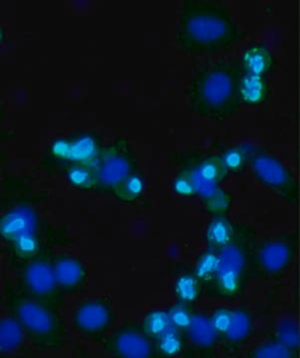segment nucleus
<instances>
[{
  "instance_id": "2eb2a0df",
  "label": "nucleus",
  "mask_w": 300,
  "mask_h": 358,
  "mask_svg": "<svg viewBox=\"0 0 300 358\" xmlns=\"http://www.w3.org/2000/svg\"><path fill=\"white\" fill-rule=\"evenodd\" d=\"M242 59L243 70L257 76L266 78L275 69V56L264 44L250 46L243 51Z\"/></svg>"
},
{
  "instance_id": "393cba45",
  "label": "nucleus",
  "mask_w": 300,
  "mask_h": 358,
  "mask_svg": "<svg viewBox=\"0 0 300 358\" xmlns=\"http://www.w3.org/2000/svg\"><path fill=\"white\" fill-rule=\"evenodd\" d=\"M156 348L165 357H176L184 352V341L179 329H171L156 339Z\"/></svg>"
},
{
  "instance_id": "4be33fe9",
  "label": "nucleus",
  "mask_w": 300,
  "mask_h": 358,
  "mask_svg": "<svg viewBox=\"0 0 300 358\" xmlns=\"http://www.w3.org/2000/svg\"><path fill=\"white\" fill-rule=\"evenodd\" d=\"M172 327L169 313L164 310H153L147 313L142 329L151 339H157Z\"/></svg>"
},
{
  "instance_id": "9b49d317",
  "label": "nucleus",
  "mask_w": 300,
  "mask_h": 358,
  "mask_svg": "<svg viewBox=\"0 0 300 358\" xmlns=\"http://www.w3.org/2000/svg\"><path fill=\"white\" fill-rule=\"evenodd\" d=\"M294 255V242L287 239L271 240L257 252V264L266 274H278L288 267Z\"/></svg>"
},
{
  "instance_id": "423d86ee",
  "label": "nucleus",
  "mask_w": 300,
  "mask_h": 358,
  "mask_svg": "<svg viewBox=\"0 0 300 358\" xmlns=\"http://www.w3.org/2000/svg\"><path fill=\"white\" fill-rule=\"evenodd\" d=\"M250 169L254 178L269 189L287 201L296 202L299 186L294 174L281 160L261 148L250 147L249 159Z\"/></svg>"
},
{
  "instance_id": "39448f33",
  "label": "nucleus",
  "mask_w": 300,
  "mask_h": 358,
  "mask_svg": "<svg viewBox=\"0 0 300 358\" xmlns=\"http://www.w3.org/2000/svg\"><path fill=\"white\" fill-rule=\"evenodd\" d=\"M139 162L126 138H116L104 147L93 167L96 190L112 192L122 181L137 173Z\"/></svg>"
},
{
  "instance_id": "2f4dec72",
  "label": "nucleus",
  "mask_w": 300,
  "mask_h": 358,
  "mask_svg": "<svg viewBox=\"0 0 300 358\" xmlns=\"http://www.w3.org/2000/svg\"><path fill=\"white\" fill-rule=\"evenodd\" d=\"M168 313H169L172 327L179 329V331H186V329L190 327L193 313L189 308L188 303H182L179 301L178 303H174L170 308Z\"/></svg>"
},
{
  "instance_id": "a878e982",
  "label": "nucleus",
  "mask_w": 300,
  "mask_h": 358,
  "mask_svg": "<svg viewBox=\"0 0 300 358\" xmlns=\"http://www.w3.org/2000/svg\"><path fill=\"white\" fill-rule=\"evenodd\" d=\"M66 176L73 187L82 190L96 189L95 174L92 167L71 166L66 169Z\"/></svg>"
},
{
  "instance_id": "6ab92c4d",
  "label": "nucleus",
  "mask_w": 300,
  "mask_h": 358,
  "mask_svg": "<svg viewBox=\"0 0 300 358\" xmlns=\"http://www.w3.org/2000/svg\"><path fill=\"white\" fill-rule=\"evenodd\" d=\"M235 225L226 216H214L205 230L207 249L219 252L231 243L235 236Z\"/></svg>"
},
{
  "instance_id": "aec40b11",
  "label": "nucleus",
  "mask_w": 300,
  "mask_h": 358,
  "mask_svg": "<svg viewBox=\"0 0 300 358\" xmlns=\"http://www.w3.org/2000/svg\"><path fill=\"white\" fill-rule=\"evenodd\" d=\"M25 331L16 317H4L0 322V352H11L20 348Z\"/></svg>"
},
{
  "instance_id": "f3484780",
  "label": "nucleus",
  "mask_w": 300,
  "mask_h": 358,
  "mask_svg": "<svg viewBox=\"0 0 300 358\" xmlns=\"http://www.w3.org/2000/svg\"><path fill=\"white\" fill-rule=\"evenodd\" d=\"M271 94V90L269 88L266 78L257 76L243 70L240 79L242 103L249 106L262 105L268 102Z\"/></svg>"
},
{
  "instance_id": "473e14b6",
  "label": "nucleus",
  "mask_w": 300,
  "mask_h": 358,
  "mask_svg": "<svg viewBox=\"0 0 300 358\" xmlns=\"http://www.w3.org/2000/svg\"><path fill=\"white\" fill-rule=\"evenodd\" d=\"M172 192L179 196L193 197L198 195L197 187L192 173L188 169H184L174 178L172 183Z\"/></svg>"
},
{
  "instance_id": "7c9ffc66",
  "label": "nucleus",
  "mask_w": 300,
  "mask_h": 358,
  "mask_svg": "<svg viewBox=\"0 0 300 358\" xmlns=\"http://www.w3.org/2000/svg\"><path fill=\"white\" fill-rule=\"evenodd\" d=\"M233 197L230 193L219 187L212 196L205 200V208L214 216H224L230 210Z\"/></svg>"
},
{
  "instance_id": "a211bd4d",
  "label": "nucleus",
  "mask_w": 300,
  "mask_h": 358,
  "mask_svg": "<svg viewBox=\"0 0 300 358\" xmlns=\"http://www.w3.org/2000/svg\"><path fill=\"white\" fill-rule=\"evenodd\" d=\"M252 331V315L243 308H236L233 310L230 327L223 336L229 348H236L247 343Z\"/></svg>"
},
{
  "instance_id": "4468645a",
  "label": "nucleus",
  "mask_w": 300,
  "mask_h": 358,
  "mask_svg": "<svg viewBox=\"0 0 300 358\" xmlns=\"http://www.w3.org/2000/svg\"><path fill=\"white\" fill-rule=\"evenodd\" d=\"M54 272L60 289L66 293H76L86 282L88 272L84 264L69 255H59L53 261Z\"/></svg>"
},
{
  "instance_id": "9d476101",
  "label": "nucleus",
  "mask_w": 300,
  "mask_h": 358,
  "mask_svg": "<svg viewBox=\"0 0 300 358\" xmlns=\"http://www.w3.org/2000/svg\"><path fill=\"white\" fill-rule=\"evenodd\" d=\"M188 169L192 173L198 195L204 201L221 187L219 185L230 173L224 166L221 155H209L200 160L197 166Z\"/></svg>"
},
{
  "instance_id": "f8f14e48",
  "label": "nucleus",
  "mask_w": 300,
  "mask_h": 358,
  "mask_svg": "<svg viewBox=\"0 0 300 358\" xmlns=\"http://www.w3.org/2000/svg\"><path fill=\"white\" fill-rule=\"evenodd\" d=\"M104 147L100 136L91 131L73 134L69 136L67 169L71 166H96Z\"/></svg>"
},
{
  "instance_id": "c756f323",
  "label": "nucleus",
  "mask_w": 300,
  "mask_h": 358,
  "mask_svg": "<svg viewBox=\"0 0 300 358\" xmlns=\"http://www.w3.org/2000/svg\"><path fill=\"white\" fill-rule=\"evenodd\" d=\"M296 352L288 350L278 341L266 343L250 350L249 357L252 358H294Z\"/></svg>"
},
{
  "instance_id": "ddd939ff",
  "label": "nucleus",
  "mask_w": 300,
  "mask_h": 358,
  "mask_svg": "<svg viewBox=\"0 0 300 358\" xmlns=\"http://www.w3.org/2000/svg\"><path fill=\"white\" fill-rule=\"evenodd\" d=\"M39 216L29 206H18L4 214L0 220V234L6 242H13L22 235L36 232Z\"/></svg>"
},
{
  "instance_id": "20e7f679",
  "label": "nucleus",
  "mask_w": 300,
  "mask_h": 358,
  "mask_svg": "<svg viewBox=\"0 0 300 358\" xmlns=\"http://www.w3.org/2000/svg\"><path fill=\"white\" fill-rule=\"evenodd\" d=\"M11 308L35 345L53 350L64 345V324L53 307L33 298L14 296Z\"/></svg>"
},
{
  "instance_id": "412c9836",
  "label": "nucleus",
  "mask_w": 300,
  "mask_h": 358,
  "mask_svg": "<svg viewBox=\"0 0 300 358\" xmlns=\"http://www.w3.org/2000/svg\"><path fill=\"white\" fill-rule=\"evenodd\" d=\"M174 293L179 301L190 305L200 298L202 284L193 273H184L174 282Z\"/></svg>"
},
{
  "instance_id": "f03ea898",
  "label": "nucleus",
  "mask_w": 300,
  "mask_h": 358,
  "mask_svg": "<svg viewBox=\"0 0 300 358\" xmlns=\"http://www.w3.org/2000/svg\"><path fill=\"white\" fill-rule=\"evenodd\" d=\"M243 66L236 62H216L205 66L191 83V109L214 120L231 117L242 106L240 79Z\"/></svg>"
},
{
  "instance_id": "cd10ccee",
  "label": "nucleus",
  "mask_w": 300,
  "mask_h": 358,
  "mask_svg": "<svg viewBox=\"0 0 300 358\" xmlns=\"http://www.w3.org/2000/svg\"><path fill=\"white\" fill-rule=\"evenodd\" d=\"M250 148V145H238L224 150L221 157L229 173H242L249 159Z\"/></svg>"
},
{
  "instance_id": "b1692460",
  "label": "nucleus",
  "mask_w": 300,
  "mask_h": 358,
  "mask_svg": "<svg viewBox=\"0 0 300 358\" xmlns=\"http://www.w3.org/2000/svg\"><path fill=\"white\" fill-rule=\"evenodd\" d=\"M219 267V254L214 250H205L198 259L193 275L198 278L200 284H211Z\"/></svg>"
},
{
  "instance_id": "5701e85b",
  "label": "nucleus",
  "mask_w": 300,
  "mask_h": 358,
  "mask_svg": "<svg viewBox=\"0 0 300 358\" xmlns=\"http://www.w3.org/2000/svg\"><path fill=\"white\" fill-rule=\"evenodd\" d=\"M145 190V181L139 174L135 173L128 178L122 181L117 187L113 190L116 199L121 200L126 203H135L141 199Z\"/></svg>"
},
{
  "instance_id": "0eeeda50",
  "label": "nucleus",
  "mask_w": 300,
  "mask_h": 358,
  "mask_svg": "<svg viewBox=\"0 0 300 358\" xmlns=\"http://www.w3.org/2000/svg\"><path fill=\"white\" fill-rule=\"evenodd\" d=\"M22 284L35 300L55 307L60 301V292L54 272L53 262L46 258L33 259L23 270Z\"/></svg>"
},
{
  "instance_id": "1a4fd4ad",
  "label": "nucleus",
  "mask_w": 300,
  "mask_h": 358,
  "mask_svg": "<svg viewBox=\"0 0 300 358\" xmlns=\"http://www.w3.org/2000/svg\"><path fill=\"white\" fill-rule=\"evenodd\" d=\"M105 350L114 357L149 358L153 357L154 346L143 329L127 326L117 329L106 341Z\"/></svg>"
},
{
  "instance_id": "f257e3e1",
  "label": "nucleus",
  "mask_w": 300,
  "mask_h": 358,
  "mask_svg": "<svg viewBox=\"0 0 300 358\" xmlns=\"http://www.w3.org/2000/svg\"><path fill=\"white\" fill-rule=\"evenodd\" d=\"M245 33L224 4L186 0L179 13L176 41L185 53L205 55L228 50Z\"/></svg>"
},
{
  "instance_id": "bb28decb",
  "label": "nucleus",
  "mask_w": 300,
  "mask_h": 358,
  "mask_svg": "<svg viewBox=\"0 0 300 358\" xmlns=\"http://www.w3.org/2000/svg\"><path fill=\"white\" fill-rule=\"evenodd\" d=\"M14 255L21 260H33L39 253L40 242L35 233L22 235L11 242Z\"/></svg>"
},
{
  "instance_id": "6e6552de",
  "label": "nucleus",
  "mask_w": 300,
  "mask_h": 358,
  "mask_svg": "<svg viewBox=\"0 0 300 358\" xmlns=\"http://www.w3.org/2000/svg\"><path fill=\"white\" fill-rule=\"evenodd\" d=\"M115 320V313L107 301L93 299L78 306L73 317L75 329L93 339H100L108 333Z\"/></svg>"
},
{
  "instance_id": "dca6fc26",
  "label": "nucleus",
  "mask_w": 300,
  "mask_h": 358,
  "mask_svg": "<svg viewBox=\"0 0 300 358\" xmlns=\"http://www.w3.org/2000/svg\"><path fill=\"white\" fill-rule=\"evenodd\" d=\"M186 334L192 345L198 350H210L214 348L219 336L212 327L210 317L200 313H193Z\"/></svg>"
},
{
  "instance_id": "7ed1b4c3",
  "label": "nucleus",
  "mask_w": 300,
  "mask_h": 358,
  "mask_svg": "<svg viewBox=\"0 0 300 358\" xmlns=\"http://www.w3.org/2000/svg\"><path fill=\"white\" fill-rule=\"evenodd\" d=\"M235 236L230 244L217 252L219 267L211 282L217 296L233 299L243 293L245 274L254 249V231L245 224L235 225Z\"/></svg>"
},
{
  "instance_id": "c85d7f7f",
  "label": "nucleus",
  "mask_w": 300,
  "mask_h": 358,
  "mask_svg": "<svg viewBox=\"0 0 300 358\" xmlns=\"http://www.w3.org/2000/svg\"><path fill=\"white\" fill-rule=\"evenodd\" d=\"M276 341L285 345L292 352H299L300 346L299 327L292 320H285L280 322L276 329Z\"/></svg>"
},
{
  "instance_id": "72a5a7b5",
  "label": "nucleus",
  "mask_w": 300,
  "mask_h": 358,
  "mask_svg": "<svg viewBox=\"0 0 300 358\" xmlns=\"http://www.w3.org/2000/svg\"><path fill=\"white\" fill-rule=\"evenodd\" d=\"M233 310L228 308H216L210 315L212 327H214L219 336H224L228 331L231 322Z\"/></svg>"
}]
</instances>
